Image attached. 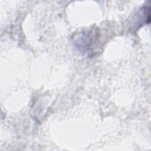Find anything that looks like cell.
<instances>
[{
  "label": "cell",
  "instance_id": "6da1fadb",
  "mask_svg": "<svg viewBox=\"0 0 151 151\" xmlns=\"http://www.w3.org/2000/svg\"><path fill=\"white\" fill-rule=\"evenodd\" d=\"M93 42L92 35L86 32H82L77 34L75 38V45L79 48L87 50L91 46Z\"/></svg>",
  "mask_w": 151,
  "mask_h": 151
}]
</instances>
